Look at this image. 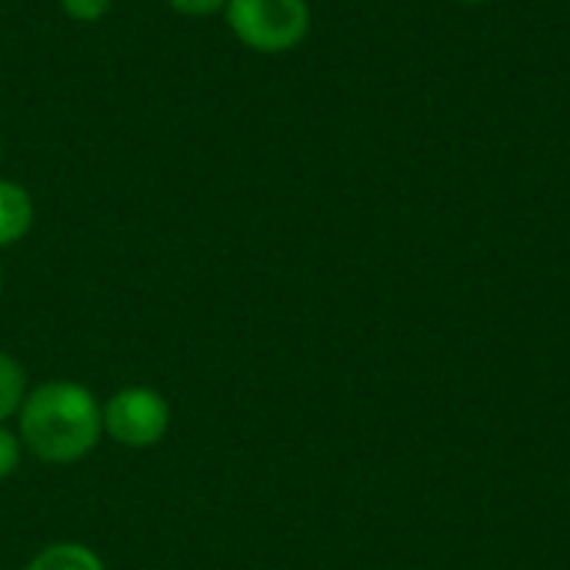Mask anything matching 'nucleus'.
Listing matches in <instances>:
<instances>
[{
	"label": "nucleus",
	"mask_w": 570,
	"mask_h": 570,
	"mask_svg": "<svg viewBox=\"0 0 570 570\" xmlns=\"http://www.w3.org/2000/svg\"><path fill=\"white\" fill-rule=\"evenodd\" d=\"M20 454H23L20 434H13L10 428L0 424V481L10 478L20 468Z\"/></svg>",
	"instance_id": "0eeeda50"
},
{
	"label": "nucleus",
	"mask_w": 570,
	"mask_h": 570,
	"mask_svg": "<svg viewBox=\"0 0 570 570\" xmlns=\"http://www.w3.org/2000/svg\"><path fill=\"white\" fill-rule=\"evenodd\" d=\"M454 3H491V0H454Z\"/></svg>",
	"instance_id": "9d476101"
},
{
	"label": "nucleus",
	"mask_w": 570,
	"mask_h": 570,
	"mask_svg": "<svg viewBox=\"0 0 570 570\" xmlns=\"http://www.w3.org/2000/svg\"><path fill=\"white\" fill-rule=\"evenodd\" d=\"M33 227V200L27 187L0 177V247H13Z\"/></svg>",
	"instance_id": "20e7f679"
},
{
	"label": "nucleus",
	"mask_w": 570,
	"mask_h": 570,
	"mask_svg": "<svg viewBox=\"0 0 570 570\" xmlns=\"http://www.w3.org/2000/svg\"><path fill=\"white\" fill-rule=\"evenodd\" d=\"M23 397H27V371L13 354L0 351V424L20 411Z\"/></svg>",
	"instance_id": "423d86ee"
},
{
	"label": "nucleus",
	"mask_w": 570,
	"mask_h": 570,
	"mask_svg": "<svg viewBox=\"0 0 570 570\" xmlns=\"http://www.w3.org/2000/svg\"><path fill=\"white\" fill-rule=\"evenodd\" d=\"M170 428V404L154 387H120L104 404V434L120 448H154L167 438Z\"/></svg>",
	"instance_id": "7ed1b4c3"
},
{
	"label": "nucleus",
	"mask_w": 570,
	"mask_h": 570,
	"mask_svg": "<svg viewBox=\"0 0 570 570\" xmlns=\"http://www.w3.org/2000/svg\"><path fill=\"white\" fill-rule=\"evenodd\" d=\"M184 17H210L227 7V0H167Z\"/></svg>",
	"instance_id": "1a4fd4ad"
},
{
	"label": "nucleus",
	"mask_w": 570,
	"mask_h": 570,
	"mask_svg": "<svg viewBox=\"0 0 570 570\" xmlns=\"http://www.w3.org/2000/svg\"><path fill=\"white\" fill-rule=\"evenodd\" d=\"M230 33L257 53L294 50L311 30L307 0H227Z\"/></svg>",
	"instance_id": "f03ea898"
},
{
	"label": "nucleus",
	"mask_w": 570,
	"mask_h": 570,
	"mask_svg": "<svg viewBox=\"0 0 570 570\" xmlns=\"http://www.w3.org/2000/svg\"><path fill=\"white\" fill-rule=\"evenodd\" d=\"M0 157H3V140H0Z\"/></svg>",
	"instance_id": "f8f14e48"
},
{
	"label": "nucleus",
	"mask_w": 570,
	"mask_h": 570,
	"mask_svg": "<svg viewBox=\"0 0 570 570\" xmlns=\"http://www.w3.org/2000/svg\"><path fill=\"white\" fill-rule=\"evenodd\" d=\"M20 444L43 464H77L104 438V404L77 381H43L27 391L20 411Z\"/></svg>",
	"instance_id": "f257e3e1"
},
{
	"label": "nucleus",
	"mask_w": 570,
	"mask_h": 570,
	"mask_svg": "<svg viewBox=\"0 0 570 570\" xmlns=\"http://www.w3.org/2000/svg\"><path fill=\"white\" fill-rule=\"evenodd\" d=\"M23 570H107V564L87 544L57 541V544H47Z\"/></svg>",
	"instance_id": "39448f33"
},
{
	"label": "nucleus",
	"mask_w": 570,
	"mask_h": 570,
	"mask_svg": "<svg viewBox=\"0 0 570 570\" xmlns=\"http://www.w3.org/2000/svg\"><path fill=\"white\" fill-rule=\"evenodd\" d=\"M110 3H114V0H60L63 13H67L70 20H77V23H94V20H100V17L110 10Z\"/></svg>",
	"instance_id": "6e6552de"
},
{
	"label": "nucleus",
	"mask_w": 570,
	"mask_h": 570,
	"mask_svg": "<svg viewBox=\"0 0 570 570\" xmlns=\"http://www.w3.org/2000/svg\"><path fill=\"white\" fill-rule=\"evenodd\" d=\"M0 291H3V267H0Z\"/></svg>",
	"instance_id": "9b49d317"
}]
</instances>
